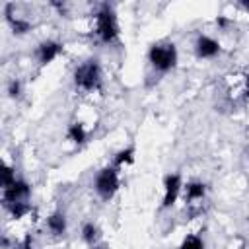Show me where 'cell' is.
<instances>
[{"label": "cell", "mask_w": 249, "mask_h": 249, "mask_svg": "<svg viewBox=\"0 0 249 249\" xmlns=\"http://www.w3.org/2000/svg\"><path fill=\"white\" fill-rule=\"evenodd\" d=\"M76 84L84 89H91L99 84V66L95 62H88L76 70Z\"/></svg>", "instance_id": "6da1fadb"}, {"label": "cell", "mask_w": 249, "mask_h": 249, "mask_svg": "<svg viewBox=\"0 0 249 249\" xmlns=\"http://www.w3.org/2000/svg\"><path fill=\"white\" fill-rule=\"evenodd\" d=\"M150 60L156 68L160 70H167L175 64V49L173 45H165V47H154L150 51Z\"/></svg>", "instance_id": "7a4b0ae2"}, {"label": "cell", "mask_w": 249, "mask_h": 249, "mask_svg": "<svg viewBox=\"0 0 249 249\" xmlns=\"http://www.w3.org/2000/svg\"><path fill=\"white\" fill-rule=\"evenodd\" d=\"M119 187V179H117V173L113 169H103L95 181V189L97 193L103 196V198H109Z\"/></svg>", "instance_id": "3957f363"}, {"label": "cell", "mask_w": 249, "mask_h": 249, "mask_svg": "<svg viewBox=\"0 0 249 249\" xmlns=\"http://www.w3.org/2000/svg\"><path fill=\"white\" fill-rule=\"evenodd\" d=\"M97 31L101 35L103 41H111L117 35V23H115V16L109 10L99 12L97 16Z\"/></svg>", "instance_id": "277c9868"}, {"label": "cell", "mask_w": 249, "mask_h": 249, "mask_svg": "<svg viewBox=\"0 0 249 249\" xmlns=\"http://www.w3.org/2000/svg\"><path fill=\"white\" fill-rule=\"evenodd\" d=\"M27 193H29V187L23 181H14L10 187H6L4 198L8 204H12V202H18L21 196H27Z\"/></svg>", "instance_id": "5b68a950"}, {"label": "cell", "mask_w": 249, "mask_h": 249, "mask_svg": "<svg viewBox=\"0 0 249 249\" xmlns=\"http://www.w3.org/2000/svg\"><path fill=\"white\" fill-rule=\"evenodd\" d=\"M62 51V47L58 45V43H53V41H49V43H43L41 47H39V58H41V62H51L58 53Z\"/></svg>", "instance_id": "8992f818"}, {"label": "cell", "mask_w": 249, "mask_h": 249, "mask_svg": "<svg viewBox=\"0 0 249 249\" xmlns=\"http://www.w3.org/2000/svg\"><path fill=\"white\" fill-rule=\"evenodd\" d=\"M177 193H179V177H177V175H169V177L165 179V198H163V204H165V206L173 204Z\"/></svg>", "instance_id": "52a82bcc"}, {"label": "cell", "mask_w": 249, "mask_h": 249, "mask_svg": "<svg viewBox=\"0 0 249 249\" xmlns=\"http://www.w3.org/2000/svg\"><path fill=\"white\" fill-rule=\"evenodd\" d=\"M196 53L198 56H214L218 53V43L208 37H200L196 43Z\"/></svg>", "instance_id": "ba28073f"}, {"label": "cell", "mask_w": 249, "mask_h": 249, "mask_svg": "<svg viewBox=\"0 0 249 249\" xmlns=\"http://www.w3.org/2000/svg\"><path fill=\"white\" fill-rule=\"evenodd\" d=\"M64 216H60V214H54V216H51L49 218V228L54 231V233H62L64 231Z\"/></svg>", "instance_id": "9c48e42d"}, {"label": "cell", "mask_w": 249, "mask_h": 249, "mask_svg": "<svg viewBox=\"0 0 249 249\" xmlns=\"http://www.w3.org/2000/svg\"><path fill=\"white\" fill-rule=\"evenodd\" d=\"M68 136L74 140V142H84L86 140V130L82 124H72L70 130H68Z\"/></svg>", "instance_id": "30bf717a"}, {"label": "cell", "mask_w": 249, "mask_h": 249, "mask_svg": "<svg viewBox=\"0 0 249 249\" xmlns=\"http://www.w3.org/2000/svg\"><path fill=\"white\" fill-rule=\"evenodd\" d=\"M181 249H202V241H200L196 235H189V237L183 241Z\"/></svg>", "instance_id": "8fae6325"}, {"label": "cell", "mask_w": 249, "mask_h": 249, "mask_svg": "<svg viewBox=\"0 0 249 249\" xmlns=\"http://www.w3.org/2000/svg\"><path fill=\"white\" fill-rule=\"evenodd\" d=\"M202 195H204V187H202V185L193 183V185L187 187V196H189V198H198V196H202Z\"/></svg>", "instance_id": "7c38bea8"}, {"label": "cell", "mask_w": 249, "mask_h": 249, "mask_svg": "<svg viewBox=\"0 0 249 249\" xmlns=\"http://www.w3.org/2000/svg\"><path fill=\"white\" fill-rule=\"evenodd\" d=\"M10 208H12V214H14L16 218H21V216L29 210V206H27V204H23V202H12V204H10Z\"/></svg>", "instance_id": "4fadbf2b"}, {"label": "cell", "mask_w": 249, "mask_h": 249, "mask_svg": "<svg viewBox=\"0 0 249 249\" xmlns=\"http://www.w3.org/2000/svg\"><path fill=\"white\" fill-rule=\"evenodd\" d=\"M14 181H16V179H14L12 169H10V167H4V171H2V183H4V187H10Z\"/></svg>", "instance_id": "5bb4252c"}, {"label": "cell", "mask_w": 249, "mask_h": 249, "mask_svg": "<svg viewBox=\"0 0 249 249\" xmlns=\"http://www.w3.org/2000/svg\"><path fill=\"white\" fill-rule=\"evenodd\" d=\"M130 156H132V148H128V150H124V152H121L119 156H117V163H123V161H130Z\"/></svg>", "instance_id": "9a60e30c"}, {"label": "cell", "mask_w": 249, "mask_h": 249, "mask_svg": "<svg viewBox=\"0 0 249 249\" xmlns=\"http://www.w3.org/2000/svg\"><path fill=\"white\" fill-rule=\"evenodd\" d=\"M84 237H86V241H93V237H95V228L88 224V226L84 228Z\"/></svg>", "instance_id": "2e32d148"}, {"label": "cell", "mask_w": 249, "mask_h": 249, "mask_svg": "<svg viewBox=\"0 0 249 249\" xmlns=\"http://www.w3.org/2000/svg\"><path fill=\"white\" fill-rule=\"evenodd\" d=\"M18 89H19V86H18V84H12V88H10V93H12V95H18Z\"/></svg>", "instance_id": "e0dca14e"}]
</instances>
